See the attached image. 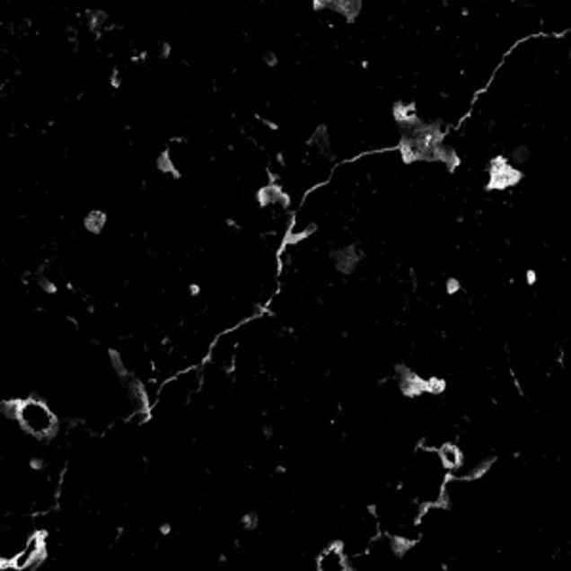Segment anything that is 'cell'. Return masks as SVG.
<instances>
[{
    "mask_svg": "<svg viewBox=\"0 0 571 571\" xmlns=\"http://www.w3.org/2000/svg\"><path fill=\"white\" fill-rule=\"evenodd\" d=\"M13 419L22 425L27 435L35 438H50L57 431L56 414L39 399L15 402Z\"/></svg>",
    "mask_w": 571,
    "mask_h": 571,
    "instance_id": "1",
    "label": "cell"
},
{
    "mask_svg": "<svg viewBox=\"0 0 571 571\" xmlns=\"http://www.w3.org/2000/svg\"><path fill=\"white\" fill-rule=\"evenodd\" d=\"M316 567H319V571H347L351 569V557H348L343 545H331L319 554Z\"/></svg>",
    "mask_w": 571,
    "mask_h": 571,
    "instance_id": "2",
    "label": "cell"
}]
</instances>
